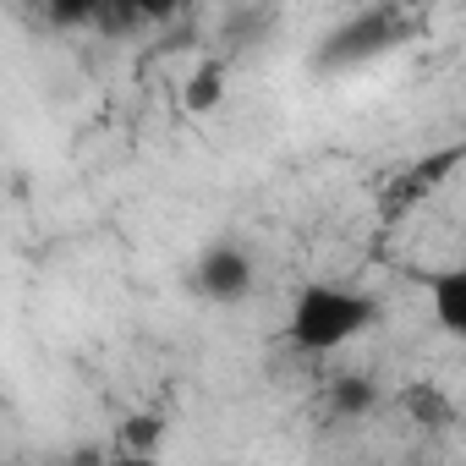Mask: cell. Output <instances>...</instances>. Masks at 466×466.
<instances>
[{"mask_svg": "<svg viewBox=\"0 0 466 466\" xmlns=\"http://www.w3.org/2000/svg\"><path fill=\"white\" fill-rule=\"evenodd\" d=\"M379 319V302L357 286H335V280H308L297 297H291V313H286V340L308 357H329V351H346L351 340H362Z\"/></svg>", "mask_w": 466, "mask_h": 466, "instance_id": "obj_1", "label": "cell"}, {"mask_svg": "<svg viewBox=\"0 0 466 466\" xmlns=\"http://www.w3.org/2000/svg\"><path fill=\"white\" fill-rule=\"evenodd\" d=\"M400 39V12L395 6H373V12H357L346 28H335L319 50V66H362L373 56H384L390 45Z\"/></svg>", "mask_w": 466, "mask_h": 466, "instance_id": "obj_2", "label": "cell"}, {"mask_svg": "<svg viewBox=\"0 0 466 466\" xmlns=\"http://www.w3.org/2000/svg\"><path fill=\"white\" fill-rule=\"evenodd\" d=\"M192 286L208 297V302H242L248 291H253V253L248 248H237V242H214V248H203V258H198V269H192Z\"/></svg>", "mask_w": 466, "mask_h": 466, "instance_id": "obj_3", "label": "cell"}, {"mask_svg": "<svg viewBox=\"0 0 466 466\" xmlns=\"http://www.w3.org/2000/svg\"><path fill=\"white\" fill-rule=\"evenodd\" d=\"M422 291H428L433 324H439L450 340H466V264L428 269V275H422Z\"/></svg>", "mask_w": 466, "mask_h": 466, "instance_id": "obj_4", "label": "cell"}, {"mask_svg": "<svg viewBox=\"0 0 466 466\" xmlns=\"http://www.w3.org/2000/svg\"><path fill=\"white\" fill-rule=\"evenodd\" d=\"M159 439H165V417H159V411H137V417L121 422L116 450H121V455H159Z\"/></svg>", "mask_w": 466, "mask_h": 466, "instance_id": "obj_5", "label": "cell"}, {"mask_svg": "<svg viewBox=\"0 0 466 466\" xmlns=\"http://www.w3.org/2000/svg\"><path fill=\"white\" fill-rule=\"evenodd\" d=\"M225 99V77H219V66L208 61V66H198L192 77H187V110H214Z\"/></svg>", "mask_w": 466, "mask_h": 466, "instance_id": "obj_6", "label": "cell"}, {"mask_svg": "<svg viewBox=\"0 0 466 466\" xmlns=\"http://www.w3.org/2000/svg\"><path fill=\"white\" fill-rule=\"evenodd\" d=\"M105 466H165V461H159V455H121V450H116Z\"/></svg>", "mask_w": 466, "mask_h": 466, "instance_id": "obj_7", "label": "cell"}]
</instances>
